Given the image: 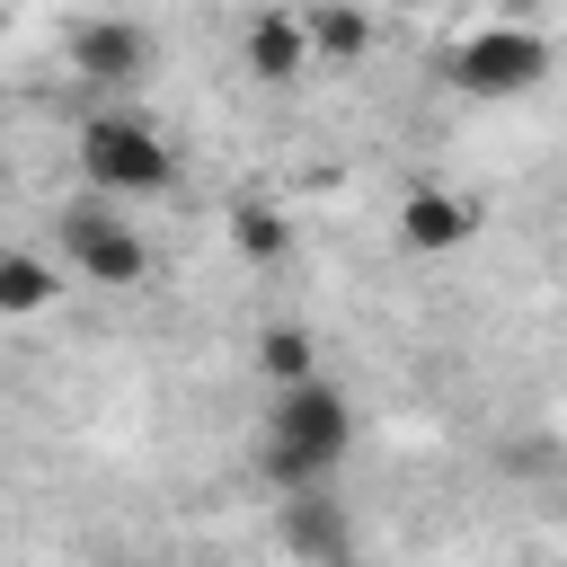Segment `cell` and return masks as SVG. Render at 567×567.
<instances>
[{
	"label": "cell",
	"mask_w": 567,
	"mask_h": 567,
	"mask_svg": "<svg viewBox=\"0 0 567 567\" xmlns=\"http://www.w3.org/2000/svg\"><path fill=\"white\" fill-rule=\"evenodd\" d=\"M275 540H284V558H346V549H354V532L337 523L328 487H301V496H284V523H275Z\"/></svg>",
	"instance_id": "obj_9"
},
{
	"label": "cell",
	"mask_w": 567,
	"mask_h": 567,
	"mask_svg": "<svg viewBox=\"0 0 567 567\" xmlns=\"http://www.w3.org/2000/svg\"><path fill=\"white\" fill-rule=\"evenodd\" d=\"M363 443V408L328 381V372H301V381H275L266 416H257V461L284 496L301 487H337V470L354 461Z\"/></svg>",
	"instance_id": "obj_1"
},
{
	"label": "cell",
	"mask_w": 567,
	"mask_h": 567,
	"mask_svg": "<svg viewBox=\"0 0 567 567\" xmlns=\"http://www.w3.org/2000/svg\"><path fill=\"white\" fill-rule=\"evenodd\" d=\"M478 239V195L461 186H408L399 195V248L408 257H452Z\"/></svg>",
	"instance_id": "obj_7"
},
{
	"label": "cell",
	"mask_w": 567,
	"mask_h": 567,
	"mask_svg": "<svg viewBox=\"0 0 567 567\" xmlns=\"http://www.w3.org/2000/svg\"><path fill=\"white\" fill-rule=\"evenodd\" d=\"M71 159H80V186L89 195H115V204H159L186 177L168 124L151 106H89L71 124Z\"/></svg>",
	"instance_id": "obj_2"
},
{
	"label": "cell",
	"mask_w": 567,
	"mask_h": 567,
	"mask_svg": "<svg viewBox=\"0 0 567 567\" xmlns=\"http://www.w3.org/2000/svg\"><path fill=\"white\" fill-rule=\"evenodd\" d=\"M310 9V44H319V71H354L372 53V9L363 0H301Z\"/></svg>",
	"instance_id": "obj_10"
},
{
	"label": "cell",
	"mask_w": 567,
	"mask_h": 567,
	"mask_svg": "<svg viewBox=\"0 0 567 567\" xmlns=\"http://www.w3.org/2000/svg\"><path fill=\"white\" fill-rule=\"evenodd\" d=\"M53 248H62V266L80 275V284H97V292H133V284H151V239L115 213V195H71L62 213H53Z\"/></svg>",
	"instance_id": "obj_4"
},
{
	"label": "cell",
	"mask_w": 567,
	"mask_h": 567,
	"mask_svg": "<svg viewBox=\"0 0 567 567\" xmlns=\"http://www.w3.org/2000/svg\"><path fill=\"white\" fill-rule=\"evenodd\" d=\"M239 71L257 80V89H292V80H310L319 71V44H310V9H257L248 27H239Z\"/></svg>",
	"instance_id": "obj_6"
},
{
	"label": "cell",
	"mask_w": 567,
	"mask_h": 567,
	"mask_svg": "<svg viewBox=\"0 0 567 567\" xmlns=\"http://www.w3.org/2000/svg\"><path fill=\"white\" fill-rule=\"evenodd\" d=\"M159 71V35L142 18H80L71 27V80L89 89H142Z\"/></svg>",
	"instance_id": "obj_5"
},
{
	"label": "cell",
	"mask_w": 567,
	"mask_h": 567,
	"mask_svg": "<svg viewBox=\"0 0 567 567\" xmlns=\"http://www.w3.org/2000/svg\"><path fill=\"white\" fill-rule=\"evenodd\" d=\"M549 71H558V44L540 27H523V18H487L443 53V80L461 97H478V106H514V97L549 89Z\"/></svg>",
	"instance_id": "obj_3"
},
{
	"label": "cell",
	"mask_w": 567,
	"mask_h": 567,
	"mask_svg": "<svg viewBox=\"0 0 567 567\" xmlns=\"http://www.w3.org/2000/svg\"><path fill=\"white\" fill-rule=\"evenodd\" d=\"M230 239H239V257H257V266H284V257H292V221H284L275 204H257V195L230 204Z\"/></svg>",
	"instance_id": "obj_11"
},
{
	"label": "cell",
	"mask_w": 567,
	"mask_h": 567,
	"mask_svg": "<svg viewBox=\"0 0 567 567\" xmlns=\"http://www.w3.org/2000/svg\"><path fill=\"white\" fill-rule=\"evenodd\" d=\"M71 284H80V275L62 266V248H53V257H44V248H27V239H18V248H0V310H9V319L53 310Z\"/></svg>",
	"instance_id": "obj_8"
},
{
	"label": "cell",
	"mask_w": 567,
	"mask_h": 567,
	"mask_svg": "<svg viewBox=\"0 0 567 567\" xmlns=\"http://www.w3.org/2000/svg\"><path fill=\"white\" fill-rule=\"evenodd\" d=\"M257 372H266V381H301V372H319V337L292 328V319H275V328L257 337Z\"/></svg>",
	"instance_id": "obj_12"
}]
</instances>
